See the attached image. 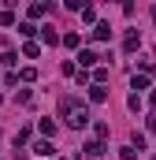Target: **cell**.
Listing matches in <instances>:
<instances>
[{"label":"cell","instance_id":"6da1fadb","mask_svg":"<svg viewBox=\"0 0 156 160\" xmlns=\"http://www.w3.org/2000/svg\"><path fill=\"white\" fill-rule=\"evenodd\" d=\"M60 116H63V123H67V127L82 130V127L89 123V108H85L78 97H60Z\"/></svg>","mask_w":156,"mask_h":160},{"label":"cell","instance_id":"7a4b0ae2","mask_svg":"<svg viewBox=\"0 0 156 160\" xmlns=\"http://www.w3.org/2000/svg\"><path fill=\"white\" fill-rule=\"evenodd\" d=\"M123 48H126V52H138V48H141V34H138V30H126V38H123Z\"/></svg>","mask_w":156,"mask_h":160},{"label":"cell","instance_id":"3957f363","mask_svg":"<svg viewBox=\"0 0 156 160\" xmlns=\"http://www.w3.org/2000/svg\"><path fill=\"white\" fill-rule=\"evenodd\" d=\"M89 101H93V104H104V101H108V89L97 86V82H89Z\"/></svg>","mask_w":156,"mask_h":160},{"label":"cell","instance_id":"277c9868","mask_svg":"<svg viewBox=\"0 0 156 160\" xmlns=\"http://www.w3.org/2000/svg\"><path fill=\"white\" fill-rule=\"evenodd\" d=\"M82 153H85V157H100V153H108V149H104V142H97V138H89V142L82 145Z\"/></svg>","mask_w":156,"mask_h":160},{"label":"cell","instance_id":"5b68a950","mask_svg":"<svg viewBox=\"0 0 156 160\" xmlns=\"http://www.w3.org/2000/svg\"><path fill=\"white\" fill-rule=\"evenodd\" d=\"M34 153H37V157H52V153H56V145H52L48 138H41V142H34Z\"/></svg>","mask_w":156,"mask_h":160},{"label":"cell","instance_id":"8992f818","mask_svg":"<svg viewBox=\"0 0 156 160\" xmlns=\"http://www.w3.org/2000/svg\"><path fill=\"white\" fill-rule=\"evenodd\" d=\"M97 60H100V56H97V52H89V48H85V52H78V67H97Z\"/></svg>","mask_w":156,"mask_h":160},{"label":"cell","instance_id":"52a82bcc","mask_svg":"<svg viewBox=\"0 0 156 160\" xmlns=\"http://www.w3.org/2000/svg\"><path fill=\"white\" fill-rule=\"evenodd\" d=\"M112 38V26H108V22H97V26H93V41H108Z\"/></svg>","mask_w":156,"mask_h":160},{"label":"cell","instance_id":"ba28073f","mask_svg":"<svg viewBox=\"0 0 156 160\" xmlns=\"http://www.w3.org/2000/svg\"><path fill=\"white\" fill-rule=\"evenodd\" d=\"M37 130H41V138H48V142L56 138V123H52V119H41V123H37Z\"/></svg>","mask_w":156,"mask_h":160},{"label":"cell","instance_id":"9c48e42d","mask_svg":"<svg viewBox=\"0 0 156 160\" xmlns=\"http://www.w3.org/2000/svg\"><path fill=\"white\" fill-rule=\"evenodd\" d=\"M37 34H41V41H45V45H60V34H56L52 26H41Z\"/></svg>","mask_w":156,"mask_h":160},{"label":"cell","instance_id":"30bf717a","mask_svg":"<svg viewBox=\"0 0 156 160\" xmlns=\"http://www.w3.org/2000/svg\"><path fill=\"white\" fill-rule=\"evenodd\" d=\"M130 89L141 97V89H149V78H145V75H134V78H130Z\"/></svg>","mask_w":156,"mask_h":160},{"label":"cell","instance_id":"8fae6325","mask_svg":"<svg viewBox=\"0 0 156 160\" xmlns=\"http://www.w3.org/2000/svg\"><path fill=\"white\" fill-rule=\"evenodd\" d=\"M26 15H30V19H45V15H48V4H30Z\"/></svg>","mask_w":156,"mask_h":160},{"label":"cell","instance_id":"7c38bea8","mask_svg":"<svg viewBox=\"0 0 156 160\" xmlns=\"http://www.w3.org/2000/svg\"><path fill=\"white\" fill-rule=\"evenodd\" d=\"M60 45H67V48H78V34H75V30H67V34H60Z\"/></svg>","mask_w":156,"mask_h":160},{"label":"cell","instance_id":"4fadbf2b","mask_svg":"<svg viewBox=\"0 0 156 160\" xmlns=\"http://www.w3.org/2000/svg\"><path fill=\"white\" fill-rule=\"evenodd\" d=\"M0 63H4V67H15V63H19V52H15V48H7V52L0 56Z\"/></svg>","mask_w":156,"mask_h":160},{"label":"cell","instance_id":"5bb4252c","mask_svg":"<svg viewBox=\"0 0 156 160\" xmlns=\"http://www.w3.org/2000/svg\"><path fill=\"white\" fill-rule=\"evenodd\" d=\"M26 142H30V127H22V130H19V134H15V149H22V145H26Z\"/></svg>","mask_w":156,"mask_h":160},{"label":"cell","instance_id":"9a60e30c","mask_svg":"<svg viewBox=\"0 0 156 160\" xmlns=\"http://www.w3.org/2000/svg\"><path fill=\"white\" fill-rule=\"evenodd\" d=\"M19 34H22V38L30 41L34 34H37V26H34V22H19Z\"/></svg>","mask_w":156,"mask_h":160},{"label":"cell","instance_id":"2e32d148","mask_svg":"<svg viewBox=\"0 0 156 160\" xmlns=\"http://www.w3.org/2000/svg\"><path fill=\"white\" fill-rule=\"evenodd\" d=\"M37 52H41V48H37V45H34V41H26V45H22V56H26V60H34Z\"/></svg>","mask_w":156,"mask_h":160},{"label":"cell","instance_id":"e0dca14e","mask_svg":"<svg viewBox=\"0 0 156 160\" xmlns=\"http://www.w3.org/2000/svg\"><path fill=\"white\" fill-rule=\"evenodd\" d=\"M37 78V71H34V67H22V71H19V82H34Z\"/></svg>","mask_w":156,"mask_h":160},{"label":"cell","instance_id":"ac0fdd59","mask_svg":"<svg viewBox=\"0 0 156 160\" xmlns=\"http://www.w3.org/2000/svg\"><path fill=\"white\" fill-rule=\"evenodd\" d=\"M119 157H123V160H138V149H134V145H123Z\"/></svg>","mask_w":156,"mask_h":160},{"label":"cell","instance_id":"d6986e66","mask_svg":"<svg viewBox=\"0 0 156 160\" xmlns=\"http://www.w3.org/2000/svg\"><path fill=\"white\" fill-rule=\"evenodd\" d=\"M0 26H15V11H0Z\"/></svg>","mask_w":156,"mask_h":160},{"label":"cell","instance_id":"ffe728a7","mask_svg":"<svg viewBox=\"0 0 156 160\" xmlns=\"http://www.w3.org/2000/svg\"><path fill=\"white\" fill-rule=\"evenodd\" d=\"M78 15H82V22H93V19H97V11H93V8H82Z\"/></svg>","mask_w":156,"mask_h":160},{"label":"cell","instance_id":"44dd1931","mask_svg":"<svg viewBox=\"0 0 156 160\" xmlns=\"http://www.w3.org/2000/svg\"><path fill=\"white\" fill-rule=\"evenodd\" d=\"M60 71H63V75H67V78H71V75H75L78 67H75V63H71V60H63V63H60Z\"/></svg>","mask_w":156,"mask_h":160},{"label":"cell","instance_id":"7402d4cb","mask_svg":"<svg viewBox=\"0 0 156 160\" xmlns=\"http://www.w3.org/2000/svg\"><path fill=\"white\" fill-rule=\"evenodd\" d=\"M145 123H149V130H153V134H156V112H153V116H149V119H145Z\"/></svg>","mask_w":156,"mask_h":160},{"label":"cell","instance_id":"603a6c76","mask_svg":"<svg viewBox=\"0 0 156 160\" xmlns=\"http://www.w3.org/2000/svg\"><path fill=\"white\" fill-rule=\"evenodd\" d=\"M149 104H153V108H156V89H153V93H149Z\"/></svg>","mask_w":156,"mask_h":160},{"label":"cell","instance_id":"cb8c5ba5","mask_svg":"<svg viewBox=\"0 0 156 160\" xmlns=\"http://www.w3.org/2000/svg\"><path fill=\"white\" fill-rule=\"evenodd\" d=\"M153 19H156V8H153Z\"/></svg>","mask_w":156,"mask_h":160}]
</instances>
